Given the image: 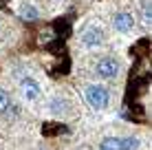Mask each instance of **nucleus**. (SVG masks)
Masks as SVG:
<instances>
[{
	"label": "nucleus",
	"mask_w": 152,
	"mask_h": 150,
	"mask_svg": "<svg viewBox=\"0 0 152 150\" xmlns=\"http://www.w3.org/2000/svg\"><path fill=\"white\" fill-rule=\"evenodd\" d=\"M55 35H53V31H46V33H42V38H40V42L44 44V42H51V40H53Z\"/></svg>",
	"instance_id": "obj_11"
},
{
	"label": "nucleus",
	"mask_w": 152,
	"mask_h": 150,
	"mask_svg": "<svg viewBox=\"0 0 152 150\" xmlns=\"http://www.w3.org/2000/svg\"><path fill=\"white\" fill-rule=\"evenodd\" d=\"M84 97L91 104V108L95 110H106L110 106V91L106 89L104 84H86L84 86Z\"/></svg>",
	"instance_id": "obj_1"
},
{
	"label": "nucleus",
	"mask_w": 152,
	"mask_h": 150,
	"mask_svg": "<svg viewBox=\"0 0 152 150\" xmlns=\"http://www.w3.org/2000/svg\"><path fill=\"white\" fill-rule=\"evenodd\" d=\"M150 18H152V9H150V2L143 0L141 2V20H143L145 27H150Z\"/></svg>",
	"instance_id": "obj_10"
},
{
	"label": "nucleus",
	"mask_w": 152,
	"mask_h": 150,
	"mask_svg": "<svg viewBox=\"0 0 152 150\" xmlns=\"http://www.w3.org/2000/svg\"><path fill=\"white\" fill-rule=\"evenodd\" d=\"M97 150H124L121 137H104L102 141H99Z\"/></svg>",
	"instance_id": "obj_7"
},
{
	"label": "nucleus",
	"mask_w": 152,
	"mask_h": 150,
	"mask_svg": "<svg viewBox=\"0 0 152 150\" xmlns=\"http://www.w3.org/2000/svg\"><path fill=\"white\" fill-rule=\"evenodd\" d=\"M119 71H121V62L117 58H102L95 64V73L102 80H115L119 75Z\"/></svg>",
	"instance_id": "obj_2"
},
{
	"label": "nucleus",
	"mask_w": 152,
	"mask_h": 150,
	"mask_svg": "<svg viewBox=\"0 0 152 150\" xmlns=\"http://www.w3.org/2000/svg\"><path fill=\"white\" fill-rule=\"evenodd\" d=\"M113 27L119 33H130L134 29V15L130 11H117L113 15Z\"/></svg>",
	"instance_id": "obj_3"
},
{
	"label": "nucleus",
	"mask_w": 152,
	"mask_h": 150,
	"mask_svg": "<svg viewBox=\"0 0 152 150\" xmlns=\"http://www.w3.org/2000/svg\"><path fill=\"white\" fill-rule=\"evenodd\" d=\"M121 146H124V150H139L141 141H139V137H121Z\"/></svg>",
	"instance_id": "obj_9"
},
{
	"label": "nucleus",
	"mask_w": 152,
	"mask_h": 150,
	"mask_svg": "<svg viewBox=\"0 0 152 150\" xmlns=\"http://www.w3.org/2000/svg\"><path fill=\"white\" fill-rule=\"evenodd\" d=\"M82 42L88 46V49H97V46L104 44V31L97 27V24H93V27H88L84 31L82 35Z\"/></svg>",
	"instance_id": "obj_4"
},
{
	"label": "nucleus",
	"mask_w": 152,
	"mask_h": 150,
	"mask_svg": "<svg viewBox=\"0 0 152 150\" xmlns=\"http://www.w3.org/2000/svg\"><path fill=\"white\" fill-rule=\"evenodd\" d=\"M20 89H22V95L27 97V100H38L40 93H42L40 84L33 80V77H24V80L20 82Z\"/></svg>",
	"instance_id": "obj_5"
},
{
	"label": "nucleus",
	"mask_w": 152,
	"mask_h": 150,
	"mask_svg": "<svg viewBox=\"0 0 152 150\" xmlns=\"http://www.w3.org/2000/svg\"><path fill=\"white\" fill-rule=\"evenodd\" d=\"M18 13H20V18L27 20V22H35V20L40 18V9L35 7V4H31V2H22L20 9H18Z\"/></svg>",
	"instance_id": "obj_6"
},
{
	"label": "nucleus",
	"mask_w": 152,
	"mask_h": 150,
	"mask_svg": "<svg viewBox=\"0 0 152 150\" xmlns=\"http://www.w3.org/2000/svg\"><path fill=\"white\" fill-rule=\"evenodd\" d=\"M11 95H9L7 91L0 89V115H4V113H9V108H11Z\"/></svg>",
	"instance_id": "obj_8"
}]
</instances>
